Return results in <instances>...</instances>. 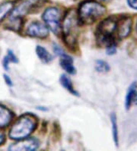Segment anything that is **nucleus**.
Listing matches in <instances>:
<instances>
[{
  "label": "nucleus",
  "instance_id": "f257e3e1",
  "mask_svg": "<svg viewBox=\"0 0 137 151\" xmlns=\"http://www.w3.org/2000/svg\"><path fill=\"white\" fill-rule=\"evenodd\" d=\"M96 37L100 45L106 47L116 45V41L121 39L120 19L109 18L101 22L97 29Z\"/></svg>",
  "mask_w": 137,
  "mask_h": 151
},
{
  "label": "nucleus",
  "instance_id": "f03ea898",
  "mask_svg": "<svg viewBox=\"0 0 137 151\" xmlns=\"http://www.w3.org/2000/svg\"><path fill=\"white\" fill-rule=\"evenodd\" d=\"M37 124V119L34 114H24L14 123L9 132V137L14 140L27 138L34 131Z\"/></svg>",
  "mask_w": 137,
  "mask_h": 151
},
{
  "label": "nucleus",
  "instance_id": "7ed1b4c3",
  "mask_svg": "<svg viewBox=\"0 0 137 151\" xmlns=\"http://www.w3.org/2000/svg\"><path fill=\"white\" fill-rule=\"evenodd\" d=\"M106 12L102 5L94 1H86L80 6L79 10V19L85 24H91L99 19Z\"/></svg>",
  "mask_w": 137,
  "mask_h": 151
},
{
  "label": "nucleus",
  "instance_id": "20e7f679",
  "mask_svg": "<svg viewBox=\"0 0 137 151\" xmlns=\"http://www.w3.org/2000/svg\"><path fill=\"white\" fill-rule=\"evenodd\" d=\"M79 22H80L79 19L72 11L70 12L64 19L62 30L65 40L69 44L75 43L79 28Z\"/></svg>",
  "mask_w": 137,
  "mask_h": 151
},
{
  "label": "nucleus",
  "instance_id": "39448f33",
  "mask_svg": "<svg viewBox=\"0 0 137 151\" xmlns=\"http://www.w3.org/2000/svg\"><path fill=\"white\" fill-rule=\"evenodd\" d=\"M43 19L47 28L55 34H58L60 31V12L57 8H49L43 14Z\"/></svg>",
  "mask_w": 137,
  "mask_h": 151
},
{
  "label": "nucleus",
  "instance_id": "423d86ee",
  "mask_svg": "<svg viewBox=\"0 0 137 151\" xmlns=\"http://www.w3.org/2000/svg\"><path fill=\"white\" fill-rule=\"evenodd\" d=\"M39 141L35 138L22 139L20 141L11 144L9 150H35L38 148Z\"/></svg>",
  "mask_w": 137,
  "mask_h": 151
},
{
  "label": "nucleus",
  "instance_id": "0eeeda50",
  "mask_svg": "<svg viewBox=\"0 0 137 151\" xmlns=\"http://www.w3.org/2000/svg\"><path fill=\"white\" fill-rule=\"evenodd\" d=\"M47 26L41 22H33L27 27V35L34 37L44 38L48 35Z\"/></svg>",
  "mask_w": 137,
  "mask_h": 151
},
{
  "label": "nucleus",
  "instance_id": "6e6552de",
  "mask_svg": "<svg viewBox=\"0 0 137 151\" xmlns=\"http://www.w3.org/2000/svg\"><path fill=\"white\" fill-rule=\"evenodd\" d=\"M137 83H132L127 91L126 96V109H129L132 105H137Z\"/></svg>",
  "mask_w": 137,
  "mask_h": 151
},
{
  "label": "nucleus",
  "instance_id": "1a4fd4ad",
  "mask_svg": "<svg viewBox=\"0 0 137 151\" xmlns=\"http://www.w3.org/2000/svg\"><path fill=\"white\" fill-rule=\"evenodd\" d=\"M60 65L65 71L70 74H75V68L73 65V60L70 56L62 54L60 59Z\"/></svg>",
  "mask_w": 137,
  "mask_h": 151
},
{
  "label": "nucleus",
  "instance_id": "9d476101",
  "mask_svg": "<svg viewBox=\"0 0 137 151\" xmlns=\"http://www.w3.org/2000/svg\"><path fill=\"white\" fill-rule=\"evenodd\" d=\"M12 119V113L6 107L0 105V127L8 125Z\"/></svg>",
  "mask_w": 137,
  "mask_h": 151
},
{
  "label": "nucleus",
  "instance_id": "9b49d317",
  "mask_svg": "<svg viewBox=\"0 0 137 151\" xmlns=\"http://www.w3.org/2000/svg\"><path fill=\"white\" fill-rule=\"evenodd\" d=\"M37 54L40 58V60L44 63H48L51 62L53 60L51 54H49L47 50H46L45 48L41 46H37L36 48Z\"/></svg>",
  "mask_w": 137,
  "mask_h": 151
},
{
  "label": "nucleus",
  "instance_id": "f8f14e48",
  "mask_svg": "<svg viewBox=\"0 0 137 151\" xmlns=\"http://www.w3.org/2000/svg\"><path fill=\"white\" fill-rule=\"evenodd\" d=\"M60 83L61 84H62V86L66 88V90L69 91L70 93L75 95V96H78V95H79L78 94V92L75 90V88H74V87H73L71 79H70V78L68 76L65 75V74L61 76Z\"/></svg>",
  "mask_w": 137,
  "mask_h": 151
},
{
  "label": "nucleus",
  "instance_id": "ddd939ff",
  "mask_svg": "<svg viewBox=\"0 0 137 151\" xmlns=\"http://www.w3.org/2000/svg\"><path fill=\"white\" fill-rule=\"evenodd\" d=\"M12 7L13 4L11 2H5L0 5V22L11 11Z\"/></svg>",
  "mask_w": 137,
  "mask_h": 151
},
{
  "label": "nucleus",
  "instance_id": "4468645a",
  "mask_svg": "<svg viewBox=\"0 0 137 151\" xmlns=\"http://www.w3.org/2000/svg\"><path fill=\"white\" fill-rule=\"evenodd\" d=\"M112 125V131H113V140L115 143L116 146H118V130H117V117L115 114H112L110 116Z\"/></svg>",
  "mask_w": 137,
  "mask_h": 151
},
{
  "label": "nucleus",
  "instance_id": "2eb2a0df",
  "mask_svg": "<svg viewBox=\"0 0 137 151\" xmlns=\"http://www.w3.org/2000/svg\"><path fill=\"white\" fill-rule=\"evenodd\" d=\"M11 62H12V63H17L18 62V59H17V57H15V54H13V52L11 50H9L8 51V54L5 57V58L3 60V66L6 70H9V65Z\"/></svg>",
  "mask_w": 137,
  "mask_h": 151
},
{
  "label": "nucleus",
  "instance_id": "dca6fc26",
  "mask_svg": "<svg viewBox=\"0 0 137 151\" xmlns=\"http://www.w3.org/2000/svg\"><path fill=\"white\" fill-rule=\"evenodd\" d=\"M95 70L100 73H105L110 70V66L107 62L100 60L95 63Z\"/></svg>",
  "mask_w": 137,
  "mask_h": 151
},
{
  "label": "nucleus",
  "instance_id": "f3484780",
  "mask_svg": "<svg viewBox=\"0 0 137 151\" xmlns=\"http://www.w3.org/2000/svg\"><path fill=\"white\" fill-rule=\"evenodd\" d=\"M116 50H117L116 45H112V46H110L107 47V53H108V54H109V55L115 54Z\"/></svg>",
  "mask_w": 137,
  "mask_h": 151
},
{
  "label": "nucleus",
  "instance_id": "a211bd4d",
  "mask_svg": "<svg viewBox=\"0 0 137 151\" xmlns=\"http://www.w3.org/2000/svg\"><path fill=\"white\" fill-rule=\"evenodd\" d=\"M127 2L130 7L137 10V0H127Z\"/></svg>",
  "mask_w": 137,
  "mask_h": 151
},
{
  "label": "nucleus",
  "instance_id": "6ab92c4d",
  "mask_svg": "<svg viewBox=\"0 0 137 151\" xmlns=\"http://www.w3.org/2000/svg\"><path fill=\"white\" fill-rule=\"evenodd\" d=\"M53 50H54L55 54H57V55H62V54H63L62 49L59 46H57V45H54V47H53Z\"/></svg>",
  "mask_w": 137,
  "mask_h": 151
},
{
  "label": "nucleus",
  "instance_id": "aec40b11",
  "mask_svg": "<svg viewBox=\"0 0 137 151\" xmlns=\"http://www.w3.org/2000/svg\"><path fill=\"white\" fill-rule=\"evenodd\" d=\"M4 76H5V80H6V83H7V84H9V86L12 85V84H11V79H10V78H9V76L6 75H5Z\"/></svg>",
  "mask_w": 137,
  "mask_h": 151
},
{
  "label": "nucleus",
  "instance_id": "412c9836",
  "mask_svg": "<svg viewBox=\"0 0 137 151\" xmlns=\"http://www.w3.org/2000/svg\"><path fill=\"white\" fill-rule=\"evenodd\" d=\"M4 141H5V136L2 133L0 132V145L3 144Z\"/></svg>",
  "mask_w": 137,
  "mask_h": 151
},
{
  "label": "nucleus",
  "instance_id": "4be33fe9",
  "mask_svg": "<svg viewBox=\"0 0 137 151\" xmlns=\"http://www.w3.org/2000/svg\"><path fill=\"white\" fill-rule=\"evenodd\" d=\"M136 30H137V25H136Z\"/></svg>",
  "mask_w": 137,
  "mask_h": 151
}]
</instances>
